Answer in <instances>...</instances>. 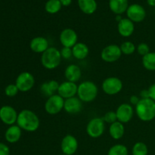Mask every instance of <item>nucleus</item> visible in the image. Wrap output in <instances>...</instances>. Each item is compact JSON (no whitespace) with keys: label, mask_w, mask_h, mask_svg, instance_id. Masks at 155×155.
Returning a JSON list of instances; mask_svg holds the SVG:
<instances>
[{"label":"nucleus","mask_w":155,"mask_h":155,"mask_svg":"<svg viewBox=\"0 0 155 155\" xmlns=\"http://www.w3.org/2000/svg\"><path fill=\"white\" fill-rule=\"evenodd\" d=\"M125 133V127L124 124L116 121L114 124H110L109 127V134L110 137L114 140H119L124 136Z\"/></svg>","instance_id":"nucleus-23"},{"label":"nucleus","mask_w":155,"mask_h":155,"mask_svg":"<svg viewBox=\"0 0 155 155\" xmlns=\"http://www.w3.org/2000/svg\"><path fill=\"white\" fill-rule=\"evenodd\" d=\"M78 5L80 10L86 15L95 13L97 9V2L95 0H78Z\"/></svg>","instance_id":"nucleus-24"},{"label":"nucleus","mask_w":155,"mask_h":155,"mask_svg":"<svg viewBox=\"0 0 155 155\" xmlns=\"http://www.w3.org/2000/svg\"><path fill=\"white\" fill-rule=\"evenodd\" d=\"M135 109L139 119L143 122H150L155 118V101L151 98H141Z\"/></svg>","instance_id":"nucleus-2"},{"label":"nucleus","mask_w":155,"mask_h":155,"mask_svg":"<svg viewBox=\"0 0 155 155\" xmlns=\"http://www.w3.org/2000/svg\"><path fill=\"white\" fill-rule=\"evenodd\" d=\"M82 76L81 69L77 64H70L64 71V77L68 81L77 83L80 80Z\"/></svg>","instance_id":"nucleus-19"},{"label":"nucleus","mask_w":155,"mask_h":155,"mask_svg":"<svg viewBox=\"0 0 155 155\" xmlns=\"http://www.w3.org/2000/svg\"><path fill=\"white\" fill-rule=\"evenodd\" d=\"M60 155H67V154H60Z\"/></svg>","instance_id":"nucleus-43"},{"label":"nucleus","mask_w":155,"mask_h":155,"mask_svg":"<svg viewBox=\"0 0 155 155\" xmlns=\"http://www.w3.org/2000/svg\"><path fill=\"white\" fill-rule=\"evenodd\" d=\"M61 149L63 154L74 155L78 149V141L72 135H67L62 139Z\"/></svg>","instance_id":"nucleus-11"},{"label":"nucleus","mask_w":155,"mask_h":155,"mask_svg":"<svg viewBox=\"0 0 155 155\" xmlns=\"http://www.w3.org/2000/svg\"><path fill=\"white\" fill-rule=\"evenodd\" d=\"M140 97L142 98H149V93L148 89H143L140 92Z\"/></svg>","instance_id":"nucleus-39"},{"label":"nucleus","mask_w":155,"mask_h":155,"mask_svg":"<svg viewBox=\"0 0 155 155\" xmlns=\"http://www.w3.org/2000/svg\"><path fill=\"white\" fill-rule=\"evenodd\" d=\"M0 155H10V148L2 142H0Z\"/></svg>","instance_id":"nucleus-36"},{"label":"nucleus","mask_w":155,"mask_h":155,"mask_svg":"<svg viewBox=\"0 0 155 155\" xmlns=\"http://www.w3.org/2000/svg\"><path fill=\"white\" fill-rule=\"evenodd\" d=\"M47 83H48V87H49L50 90H51L53 93L54 94V92H58V88L59 86H60V83H59L58 82L56 81V80H49V81H48Z\"/></svg>","instance_id":"nucleus-35"},{"label":"nucleus","mask_w":155,"mask_h":155,"mask_svg":"<svg viewBox=\"0 0 155 155\" xmlns=\"http://www.w3.org/2000/svg\"><path fill=\"white\" fill-rule=\"evenodd\" d=\"M30 48L33 52L42 54L49 48L48 39L43 36H36L30 42Z\"/></svg>","instance_id":"nucleus-17"},{"label":"nucleus","mask_w":155,"mask_h":155,"mask_svg":"<svg viewBox=\"0 0 155 155\" xmlns=\"http://www.w3.org/2000/svg\"><path fill=\"white\" fill-rule=\"evenodd\" d=\"M122 54L120 47L115 44H111L103 48L101 52V58L107 63H113L119 60Z\"/></svg>","instance_id":"nucleus-9"},{"label":"nucleus","mask_w":155,"mask_h":155,"mask_svg":"<svg viewBox=\"0 0 155 155\" xmlns=\"http://www.w3.org/2000/svg\"><path fill=\"white\" fill-rule=\"evenodd\" d=\"M148 5L151 6V7H154L155 6V0H147Z\"/></svg>","instance_id":"nucleus-41"},{"label":"nucleus","mask_w":155,"mask_h":155,"mask_svg":"<svg viewBox=\"0 0 155 155\" xmlns=\"http://www.w3.org/2000/svg\"><path fill=\"white\" fill-rule=\"evenodd\" d=\"M83 108V101L78 97H72L64 100V110L70 114H77Z\"/></svg>","instance_id":"nucleus-16"},{"label":"nucleus","mask_w":155,"mask_h":155,"mask_svg":"<svg viewBox=\"0 0 155 155\" xmlns=\"http://www.w3.org/2000/svg\"><path fill=\"white\" fill-rule=\"evenodd\" d=\"M148 93H149V98L152 99L153 101H155V83L151 85L148 88Z\"/></svg>","instance_id":"nucleus-37"},{"label":"nucleus","mask_w":155,"mask_h":155,"mask_svg":"<svg viewBox=\"0 0 155 155\" xmlns=\"http://www.w3.org/2000/svg\"><path fill=\"white\" fill-rule=\"evenodd\" d=\"M60 0H48L45 5V12L49 14H56L61 9Z\"/></svg>","instance_id":"nucleus-26"},{"label":"nucleus","mask_w":155,"mask_h":155,"mask_svg":"<svg viewBox=\"0 0 155 155\" xmlns=\"http://www.w3.org/2000/svg\"><path fill=\"white\" fill-rule=\"evenodd\" d=\"M109 7L113 13L120 15L127 12L128 8V0H110Z\"/></svg>","instance_id":"nucleus-21"},{"label":"nucleus","mask_w":155,"mask_h":155,"mask_svg":"<svg viewBox=\"0 0 155 155\" xmlns=\"http://www.w3.org/2000/svg\"><path fill=\"white\" fill-rule=\"evenodd\" d=\"M122 19H123V18H121L120 15H117V17H116V20H117V21H118V22H120V21L121 20H122Z\"/></svg>","instance_id":"nucleus-42"},{"label":"nucleus","mask_w":155,"mask_h":155,"mask_svg":"<svg viewBox=\"0 0 155 155\" xmlns=\"http://www.w3.org/2000/svg\"><path fill=\"white\" fill-rule=\"evenodd\" d=\"M136 51L140 55L143 57V56L146 55L147 54L150 52V48L148 44L145 43V42H142V43L139 44L138 46L136 47Z\"/></svg>","instance_id":"nucleus-32"},{"label":"nucleus","mask_w":155,"mask_h":155,"mask_svg":"<svg viewBox=\"0 0 155 155\" xmlns=\"http://www.w3.org/2000/svg\"><path fill=\"white\" fill-rule=\"evenodd\" d=\"M98 89L96 84L92 81H84L79 84L77 96L83 102H92L96 98Z\"/></svg>","instance_id":"nucleus-4"},{"label":"nucleus","mask_w":155,"mask_h":155,"mask_svg":"<svg viewBox=\"0 0 155 155\" xmlns=\"http://www.w3.org/2000/svg\"><path fill=\"white\" fill-rule=\"evenodd\" d=\"M105 130V122L103 118L94 117L89 121L86 126V133L89 137L97 139L101 137Z\"/></svg>","instance_id":"nucleus-5"},{"label":"nucleus","mask_w":155,"mask_h":155,"mask_svg":"<svg viewBox=\"0 0 155 155\" xmlns=\"http://www.w3.org/2000/svg\"><path fill=\"white\" fill-rule=\"evenodd\" d=\"M148 148L146 144L142 142H138L135 143L132 149L133 155H148Z\"/></svg>","instance_id":"nucleus-28"},{"label":"nucleus","mask_w":155,"mask_h":155,"mask_svg":"<svg viewBox=\"0 0 155 155\" xmlns=\"http://www.w3.org/2000/svg\"><path fill=\"white\" fill-rule=\"evenodd\" d=\"M73 56L78 60H84L89 53V48L83 42H78L72 48Z\"/></svg>","instance_id":"nucleus-22"},{"label":"nucleus","mask_w":155,"mask_h":155,"mask_svg":"<svg viewBox=\"0 0 155 155\" xmlns=\"http://www.w3.org/2000/svg\"><path fill=\"white\" fill-rule=\"evenodd\" d=\"M127 15L129 19L133 23H139L145 20L146 12L141 5L133 4L127 8Z\"/></svg>","instance_id":"nucleus-13"},{"label":"nucleus","mask_w":155,"mask_h":155,"mask_svg":"<svg viewBox=\"0 0 155 155\" xmlns=\"http://www.w3.org/2000/svg\"><path fill=\"white\" fill-rule=\"evenodd\" d=\"M64 99L58 94H54L48 97L45 103V110L50 115H55L60 113L64 109Z\"/></svg>","instance_id":"nucleus-6"},{"label":"nucleus","mask_w":155,"mask_h":155,"mask_svg":"<svg viewBox=\"0 0 155 155\" xmlns=\"http://www.w3.org/2000/svg\"><path fill=\"white\" fill-rule=\"evenodd\" d=\"M61 58L64 59H70L73 56V52H72V48H68V47H63V48L61 49Z\"/></svg>","instance_id":"nucleus-33"},{"label":"nucleus","mask_w":155,"mask_h":155,"mask_svg":"<svg viewBox=\"0 0 155 155\" xmlns=\"http://www.w3.org/2000/svg\"><path fill=\"white\" fill-rule=\"evenodd\" d=\"M115 112L117 117V121L122 124H127L130 122L133 119V114H134L133 106L127 103H123L120 105L118 106Z\"/></svg>","instance_id":"nucleus-12"},{"label":"nucleus","mask_w":155,"mask_h":155,"mask_svg":"<svg viewBox=\"0 0 155 155\" xmlns=\"http://www.w3.org/2000/svg\"><path fill=\"white\" fill-rule=\"evenodd\" d=\"M103 92L108 95H114L121 92L123 89V82L116 77L106 78L101 85Z\"/></svg>","instance_id":"nucleus-7"},{"label":"nucleus","mask_w":155,"mask_h":155,"mask_svg":"<svg viewBox=\"0 0 155 155\" xmlns=\"http://www.w3.org/2000/svg\"><path fill=\"white\" fill-rule=\"evenodd\" d=\"M22 130L18 125L10 126L5 133V138L9 143H15L18 142L21 137Z\"/></svg>","instance_id":"nucleus-20"},{"label":"nucleus","mask_w":155,"mask_h":155,"mask_svg":"<svg viewBox=\"0 0 155 155\" xmlns=\"http://www.w3.org/2000/svg\"><path fill=\"white\" fill-rule=\"evenodd\" d=\"M59 39L63 47L72 48L78 42V36L74 30L66 28L61 32Z\"/></svg>","instance_id":"nucleus-10"},{"label":"nucleus","mask_w":155,"mask_h":155,"mask_svg":"<svg viewBox=\"0 0 155 155\" xmlns=\"http://www.w3.org/2000/svg\"><path fill=\"white\" fill-rule=\"evenodd\" d=\"M142 65L146 70L155 71V52L150 51L148 54L142 57Z\"/></svg>","instance_id":"nucleus-25"},{"label":"nucleus","mask_w":155,"mask_h":155,"mask_svg":"<svg viewBox=\"0 0 155 155\" xmlns=\"http://www.w3.org/2000/svg\"><path fill=\"white\" fill-rule=\"evenodd\" d=\"M62 6H69L72 2V0H60Z\"/></svg>","instance_id":"nucleus-40"},{"label":"nucleus","mask_w":155,"mask_h":155,"mask_svg":"<svg viewBox=\"0 0 155 155\" xmlns=\"http://www.w3.org/2000/svg\"><path fill=\"white\" fill-rule=\"evenodd\" d=\"M120 47L122 54H126V55H131L136 50V45H134V43L130 42V41H127V42H123Z\"/></svg>","instance_id":"nucleus-29"},{"label":"nucleus","mask_w":155,"mask_h":155,"mask_svg":"<svg viewBox=\"0 0 155 155\" xmlns=\"http://www.w3.org/2000/svg\"><path fill=\"white\" fill-rule=\"evenodd\" d=\"M117 30L119 34L123 37H130L134 33V23L129 18H123L118 22Z\"/></svg>","instance_id":"nucleus-18"},{"label":"nucleus","mask_w":155,"mask_h":155,"mask_svg":"<svg viewBox=\"0 0 155 155\" xmlns=\"http://www.w3.org/2000/svg\"><path fill=\"white\" fill-rule=\"evenodd\" d=\"M19 92V89L15 84H9L5 89V93L8 97H14Z\"/></svg>","instance_id":"nucleus-30"},{"label":"nucleus","mask_w":155,"mask_h":155,"mask_svg":"<svg viewBox=\"0 0 155 155\" xmlns=\"http://www.w3.org/2000/svg\"><path fill=\"white\" fill-rule=\"evenodd\" d=\"M17 125L24 131L33 133L39 129L40 121L35 112L24 109L18 114Z\"/></svg>","instance_id":"nucleus-1"},{"label":"nucleus","mask_w":155,"mask_h":155,"mask_svg":"<svg viewBox=\"0 0 155 155\" xmlns=\"http://www.w3.org/2000/svg\"><path fill=\"white\" fill-rule=\"evenodd\" d=\"M77 89L78 86L75 83L67 80L61 83L58 90V94L65 100L77 95Z\"/></svg>","instance_id":"nucleus-15"},{"label":"nucleus","mask_w":155,"mask_h":155,"mask_svg":"<svg viewBox=\"0 0 155 155\" xmlns=\"http://www.w3.org/2000/svg\"><path fill=\"white\" fill-rule=\"evenodd\" d=\"M140 101V98L137 96V95H132L130 98V102L131 105H135L139 103V101Z\"/></svg>","instance_id":"nucleus-38"},{"label":"nucleus","mask_w":155,"mask_h":155,"mask_svg":"<svg viewBox=\"0 0 155 155\" xmlns=\"http://www.w3.org/2000/svg\"><path fill=\"white\" fill-rule=\"evenodd\" d=\"M103 120L105 123L107 124H112L114 122L117 121V117L116 112L114 111H108L104 115L103 117Z\"/></svg>","instance_id":"nucleus-31"},{"label":"nucleus","mask_w":155,"mask_h":155,"mask_svg":"<svg viewBox=\"0 0 155 155\" xmlns=\"http://www.w3.org/2000/svg\"><path fill=\"white\" fill-rule=\"evenodd\" d=\"M35 84V78L32 74L27 71L21 73L18 76L15 81V85L20 92H27L33 89Z\"/></svg>","instance_id":"nucleus-8"},{"label":"nucleus","mask_w":155,"mask_h":155,"mask_svg":"<svg viewBox=\"0 0 155 155\" xmlns=\"http://www.w3.org/2000/svg\"><path fill=\"white\" fill-rule=\"evenodd\" d=\"M61 51L54 47H49L41 55V64L47 70H54L61 62Z\"/></svg>","instance_id":"nucleus-3"},{"label":"nucleus","mask_w":155,"mask_h":155,"mask_svg":"<svg viewBox=\"0 0 155 155\" xmlns=\"http://www.w3.org/2000/svg\"><path fill=\"white\" fill-rule=\"evenodd\" d=\"M18 114L13 107L4 105L0 108V120L6 125L12 126L17 123Z\"/></svg>","instance_id":"nucleus-14"},{"label":"nucleus","mask_w":155,"mask_h":155,"mask_svg":"<svg viewBox=\"0 0 155 155\" xmlns=\"http://www.w3.org/2000/svg\"><path fill=\"white\" fill-rule=\"evenodd\" d=\"M40 90H41V92H42L44 95H45V96L48 97H48L51 96V95H54V94L53 93L51 90H50L49 87H48V83H47V82H45V83H43L42 85H41Z\"/></svg>","instance_id":"nucleus-34"},{"label":"nucleus","mask_w":155,"mask_h":155,"mask_svg":"<svg viewBox=\"0 0 155 155\" xmlns=\"http://www.w3.org/2000/svg\"><path fill=\"white\" fill-rule=\"evenodd\" d=\"M128 148L122 144H117L110 147L107 155H128Z\"/></svg>","instance_id":"nucleus-27"}]
</instances>
